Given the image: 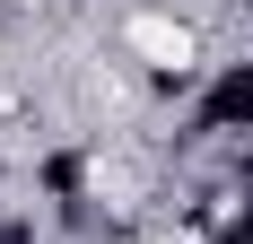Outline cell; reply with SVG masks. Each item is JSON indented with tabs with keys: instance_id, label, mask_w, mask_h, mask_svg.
<instances>
[{
	"instance_id": "3",
	"label": "cell",
	"mask_w": 253,
	"mask_h": 244,
	"mask_svg": "<svg viewBox=\"0 0 253 244\" xmlns=\"http://www.w3.org/2000/svg\"><path fill=\"white\" fill-rule=\"evenodd\" d=\"M227 244H253V218H245V227H236V236H227Z\"/></svg>"
},
{
	"instance_id": "1",
	"label": "cell",
	"mask_w": 253,
	"mask_h": 244,
	"mask_svg": "<svg viewBox=\"0 0 253 244\" xmlns=\"http://www.w3.org/2000/svg\"><path fill=\"white\" fill-rule=\"evenodd\" d=\"M201 122H210V131H236V122L253 131V70H227V79H218L210 105H201Z\"/></svg>"
},
{
	"instance_id": "2",
	"label": "cell",
	"mask_w": 253,
	"mask_h": 244,
	"mask_svg": "<svg viewBox=\"0 0 253 244\" xmlns=\"http://www.w3.org/2000/svg\"><path fill=\"white\" fill-rule=\"evenodd\" d=\"M0 244H26V227H0Z\"/></svg>"
}]
</instances>
